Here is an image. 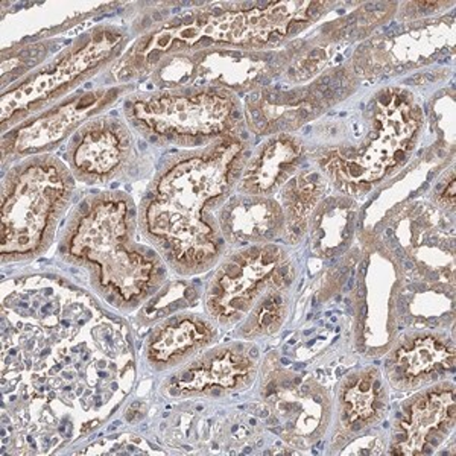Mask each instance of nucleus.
I'll return each instance as SVG.
<instances>
[{
    "instance_id": "1",
    "label": "nucleus",
    "mask_w": 456,
    "mask_h": 456,
    "mask_svg": "<svg viewBox=\"0 0 456 456\" xmlns=\"http://www.w3.org/2000/svg\"><path fill=\"white\" fill-rule=\"evenodd\" d=\"M238 135L171 157L139 208V227L176 274L212 270L227 253L216 210L234 192L247 161Z\"/></svg>"
},
{
    "instance_id": "2",
    "label": "nucleus",
    "mask_w": 456,
    "mask_h": 456,
    "mask_svg": "<svg viewBox=\"0 0 456 456\" xmlns=\"http://www.w3.org/2000/svg\"><path fill=\"white\" fill-rule=\"evenodd\" d=\"M139 212L122 192L92 193L79 201L60 234L58 255L83 268L110 306L134 311L167 281V262L137 240Z\"/></svg>"
},
{
    "instance_id": "3",
    "label": "nucleus",
    "mask_w": 456,
    "mask_h": 456,
    "mask_svg": "<svg viewBox=\"0 0 456 456\" xmlns=\"http://www.w3.org/2000/svg\"><path fill=\"white\" fill-rule=\"evenodd\" d=\"M75 176L51 154L16 161L2 180V264L45 255L72 204Z\"/></svg>"
},
{
    "instance_id": "4",
    "label": "nucleus",
    "mask_w": 456,
    "mask_h": 456,
    "mask_svg": "<svg viewBox=\"0 0 456 456\" xmlns=\"http://www.w3.org/2000/svg\"><path fill=\"white\" fill-rule=\"evenodd\" d=\"M124 111L151 141L192 150L233 135L242 118L238 98L223 87L134 94Z\"/></svg>"
},
{
    "instance_id": "5",
    "label": "nucleus",
    "mask_w": 456,
    "mask_h": 456,
    "mask_svg": "<svg viewBox=\"0 0 456 456\" xmlns=\"http://www.w3.org/2000/svg\"><path fill=\"white\" fill-rule=\"evenodd\" d=\"M122 45V34L116 28H98L49 62L46 68L31 73L2 96V133L16 128L37 114L53 107L68 96L72 88L92 78L98 69L113 58Z\"/></svg>"
},
{
    "instance_id": "6",
    "label": "nucleus",
    "mask_w": 456,
    "mask_h": 456,
    "mask_svg": "<svg viewBox=\"0 0 456 456\" xmlns=\"http://www.w3.org/2000/svg\"><path fill=\"white\" fill-rule=\"evenodd\" d=\"M208 281L204 305L219 326H233L271 290L289 289L296 268L285 249L260 244L224 256Z\"/></svg>"
},
{
    "instance_id": "7",
    "label": "nucleus",
    "mask_w": 456,
    "mask_h": 456,
    "mask_svg": "<svg viewBox=\"0 0 456 456\" xmlns=\"http://www.w3.org/2000/svg\"><path fill=\"white\" fill-rule=\"evenodd\" d=\"M135 157L130 126L111 114H98L75 131L68 142V167L75 180L107 184L130 169Z\"/></svg>"
},
{
    "instance_id": "8",
    "label": "nucleus",
    "mask_w": 456,
    "mask_h": 456,
    "mask_svg": "<svg viewBox=\"0 0 456 456\" xmlns=\"http://www.w3.org/2000/svg\"><path fill=\"white\" fill-rule=\"evenodd\" d=\"M119 94V88H96L92 92L73 94L62 104L53 105L27 122L17 125L10 134H4V165L8 159L19 161L25 157L46 154L47 151L53 150L79 130L87 120L101 114Z\"/></svg>"
},
{
    "instance_id": "9",
    "label": "nucleus",
    "mask_w": 456,
    "mask_h": 456,
    "mask_svg": "<svg viewBox=\"0 0 456 456\" xmlns=\"http://www.w3.org/2000/svg\"><path fill=\"white\" fill-rule=\"evenodd\" d=\"M257 353L247 344L204 350L178 367L167 380V393L180 397L219 395L248 388L257 374Z\"/></svg>"
},
{
    "instance_id": "10",
    "label": "nucleus",
    "mask_w": 456,
    "mask_h": 456,
    "mask_svg": "<svg viewBox=\"0 0 456 456\" xmlns=\"http://www.w3.org/2000/svg\"><path fill=\"white\" fill-rule=\"evenodd\" d=\"M268 389L266 402L288 443L305 449L322 436L330 420V400L312 379L275 380Z\"/></svg>"
},
{
    "instance_id": "11",
    "label": "nucleus",
    "mask_w": 456,
    "mask_h": 456,
    "mask_svg": "<svg viewBox=\"0 0 456 456\" xmlns=\"http://www.w3.org/2000/svg\"><path fill=\"white\" fill-rule=\"evenodd\" d=\"M455 423V389L432 387L403 411L395 423L391 449L395 455H423L436 449Z\"/></svg>"
},
{
    "instance_id": "12",
    "label": "nucleus",
    "mask_w": 456,
    "mask_h": 456,
    "mask_svg": "<svg viewBox=\"0 0 456 456\" xmlns=\"http://www.w3.org/2000/svg\"><path fill=\"white\" fill-rule=\"evenodd\" d=\"M216 218L225 244L236 248L271 244L285 232L283 208L271 197L233 193L219 208Z\"/></svg>"
},
{
    "instance_id": "13",
    "label": "nucleus",
    "mask_w": 456,
    "mask_h": 456,
    "mask_svg": "<svg viewBox=\"0 0 456 456\" xmlns=\"http://www.w3.org/2000/svg\"><path fill=\"white\" fill-rule=\"evenodd\" d=\"M218 339L216 322L208 316H172L151 333L145 344L146 362L156 371L178 369Z\"/></svg>"
},
{
    "instance_id": "14",
    "label": "nucleus",
    "mask_w": 456,
    "mask_h": 456,
    "mask_svg": "<svg viewBox=\"0 0 456 456\" xmlns=\"http://www.w3.org/2000/svg\"><path fill=\"white\" fill-rule=\"evenodd\" d=\"M303 142L292 134H275L247 159L239 175L236 192L271 197L301 169Z\"/></svg>"
},
{
    "instance_id": "15",
    "label": "nucleus",
    "mask_w": 456,
    "mask_h": 456,
    "mask_svg": "<svg viewBox=\"0 0 456 456\" xmlns=\"http://www.w3.org/2000/svg\"><path fill=\"white\" fill-rule=\"evenodd\" d=\"M455 365V353L446 342L425 335L402 344L388 362V378L397 388H419L443 378Z\"/></svg>"
},
{
    "instance_id": "16",
    "label": "nucleus",
    "mask_w": 456,
    "mask_h": 456,
    "mask_svg": "<svg viewBox=\"0 0 456 456\" xmlns=\"http://www.w3.org/2000/svg\"><path fill=\"white\" fill-rule=\"evenodd\" d=\"M387 410V391L378 371L353 374L339 391V423L347 430L369 428Z\"/></svg>"
},
{
    "instance_id": "17",
    "label": "nucleus",
    "mask_w": 456,
    "mask_h": 456,
    "mask_svg": "<svg viewBox=\"0 0 456 456\" xmlns=\"http://www.w3.org/2000/svg\"><path fill=\"white\" fill-rule=\"evenodd\" d=\"M326 176L316 169H303L281 187V202L285 215L286 242H297L306 233L316 208L326 193Z\"/></svg>"
},
{
    "instance_id": "18",
    "label": "nucleus",
    "mask_w": 456,
    "mask_h": 456,
    "mask_svg": "<svg viewBox=\"0 0 456 456\" xmlns=\"http://www.w3.org/2000/svg\"><path fill=\"white\" fill-rule=\"evenodd\" d=\"M288 307L286 290H271L256 303L248 315L242 320L244 326L240 327L239 335L244 339L273 335L285 322Z\"/></svg>"
}]
</instances>
